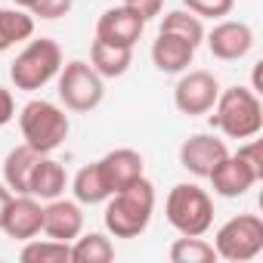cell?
I'll return each instance as SVG.
<instances>
[{"label": "cell", "instance_id": "cell-1", "mask_svg": "<svg viewBox=\"0 0 263 263\" xmlns=\"http://www.w3.org/2000/svg\"><path fill=\"white\" fill-rule=\"evenodd\" d=\"M102 204H105L102 220H105L108 235H115V238H137L152 223V214H155V186L146 177H140L137 183H130L127 189L111 192Z\"/></svg>", "mask_w": 263, "mask_h": 263}, {"label": "cell", "instance_id": "cell-2", "mask_svg": "<svg viewBox=\"0 0 263 263\" xmlns=\"http://www.w3.org/2000/svg\"><path fill=\"white\" fill-rule=\"evenodd\" d=\"M211 111V127H217L226 140H251L263 130V102L251 87L220 90Z\"/></svg>", "mask_w": 263, "mask_h": 263}, {"label": "cell", "instance_id": "cell-3", "mask_svg": "<svg viewBox=\"0 0 263 263\" xmlns=\"http://www.w3.org/2000/svg\"><path fill=\"white\" fill-rule=\"evenodd\" d=\"M19 130H22L25 146H31L41 155H50V152H56L68 140L71 121H68L65 108H59L56 102H50V99H31L19 111Z\"/></svg>", "mask_w": 263, "mask_h": 263}, {"label": "cell", "instance_id": "cell-4", "mask_svg": "<svg viewBox=\"0 0 263 263\" xmlns=\"http://www.w3.org/2000/svg\"><path fill=\"white\" fill-rule=\"evenodd\" d=\"M164 217L180 235H204L214 226V198L198 183H177L164 198Z\"/></svg>", "mask_w": 263, "mask_h": 263}, {"label": "cell", "instance_id": "cell-5", "mask_svg": "<svg viewBox=\"0 0 263 263\" xmlns=\"http://www.w3.org/2000/svg\"><path fill=\"white\" fill-rule=\"evenodd\" d=\"M62 68V50L56 41L50 37H37V41H28L25 50L13 59L10 65V81L16 84V90H44L50 81H56Z\"/></svg>", "mask_w": 263, "mask_h": 263}, {"label": "cell", "instance_id": "cell-6", "mask_svg": "<svg viewBox=\"0 0 263 263\" xmlns=\"http://www.w3.org/2000/svg\"><path fill=\"white\" fill-rule=\"evenodd\" d=\"M56 81H59V99L65 102L68 111L87 115L99 108L105 99V78H99L96 68L84 59H71L68 65H62Z\"/></svg>", "mask_w": 263, "mask_h": 263}, {"label": "cell", "instance_id": "cell-7", "mask_svg": "<svg viewBox=\"0 0 263 263\" xmlns=\"http://www.w3.org/2000/svg\"><path fill=\"white\" fill-rule=\"evenodd\" d=\"M214 251L217 260H229V263L254 260L263 251V220L257 214L229 217L214 235Z\"/></svg>", "mask_w": 263, "mask_h": 263}, {"label": "cell", "instance_id": "cell-8", "mask_svg": "<svg viewBox=\"0 0 263 263\" xmlns=\"http://www.w3.org/2000/svg\"><path fill=\"white\" fill-rule=\"evenodd\" d=\"M217 96H220V81L204 68H192V71L186 68L174 87V105L180 115H189V118L211 115Z\"/></svg>", "mask_w": 263, "mask_h": 263}, {"label": "cell", "instance_id": "cell-9", "mask_svg": "<svg viewBox=\"0 0 263 263\" xmlns=\"http://www.w3.org/2000/svg\"><path fill=\"white\" fill-rule=\"evenodd\" d=\"M208 50L220 62H238L254 50V28L238 19H220L211 31H204Z\"/></svg>", "mask_w": 263, "mask_h": 263}, {"label": "cell", "instance_id": "cell-10", "mask_svg": "<svg viewBox=\"0 0 263 263\" xmlns=\"http://www.w3.org/2000/svg\"><path fill=\"white\" fill-rule=\"evenodd\" d=\"M229 155L226 143L214 134H192L189 140H183L180 146V167L189 171L192 177L208 180V174Z\"/></svg>", "mask_w": 263, "mask_h": 263}, {"label": "cell", "instance_id": "cell-11", "mask_svg": "<svg viewBox=\"0 0 263 263\" xmlns=\"http://www.w3.org/2000/svg\"><path fill=\"white\" fill-rule=\"evenodd\" d=\"M143 31H146V19L137 16L134 10H127L124 4L121 7H108L99 16V22H96V37L99 41H108V44H118V47H130V50L137 47Z\"/></svg>", "mask_w": 263, "mask_h": 263}, {"label": "cell", "instance_id": "cell-12", "mask_svg": "<svg viewBox=\"0 0 263 263\" xmlns=\"http://www.w3.org/2000/svg\"><path fill=\"white\" fill-rule=\"evenodd\" d=\"M47 238H56V241H74L81 232H84V211L78 201L71 198H53L44 204V229H41Z\"/></svg>", "mask_w": 263, "mask_h": 263}, {"label": "cell", "instance_id": "cell-13", "mask_svg": "<svg viewBox=\"0 0 263 263\" xmlns=\"http://www.w3.org/2000/svg\"><path fill=\"white\" fill-rule=\"evenodd\" d=\"M0 229H4L10 238H16V241H28L34 235H41V229H44V204H41V198H34V195H13Z\"/></svg>", "mask_w": 263, "mask_h": 263}, {"label": "cell", "instance_id": "cell-14", "mask_svg": "<svg viewBox=\"0 0 263 263\" xmlns=\"http://www.w3.org/2000/svg\"><path fill=\"white\" fill-rule=\"evenodd\" d=\"M99 167H102V177H105L111 192L127 189L130 183L146 177V161L137 149H111L108 155L99 158Z\"/></svg>", "mask_w": 263, "mask_h": 263}, {"label": "cell", "instance_id": "cell-15", "mask_svg": "<svg viewBox=\"0 0 263 263\" xmlns=\"http://www.w3.org/2000/svg\"><path fill=\"white\" fill-rule=\"evenodd\" d=\"M208 180H211V186H214V192H217L220 198H241L248 189H254V186L260 183L232 152L208 174Z\"/></svg>", "mask_w": 263, "mask_h": 263}, {"label": "cell", "instance_id": "cell-16", "mask_svg": "<svg viewBox=\"0 0 263 263\" xmlns=\"http://www.w3.org/2000/svg\"><path fill=\"white\" fill-rule=\"evenodd\" d=\"M195 59V47L177 34H167V31H158L155 44H152V62L158 71L164 74H183Z\"/></svg>", "mask_w": 263, "mask_h": 263}, {"label": "cell", "instance_id": "cell-17", "mask_svg": "<svg viewBox=\"0 0 263 263\" xmlns=\"http://www.w3.org/2000/svg\"><path fill=\"white\" fill-rule=\"evenodd\" d=\"M65 186H68L65 167L56 158L41 155L37 164H34V171H31V180H28V195H34L41 201H53V198H59L65 192Z\"/></svg>", "mask_w": 263, "mask_h": 263}, {"label": "cell", "instance_id": "cell-18", "mask_svg": "<svg viewBox=\"0 0 263 263\" xmlns=\"http://www.w3.org/2000/svg\"><path fill=\"white\" fill-rule=\"evenodd\" d=\"M90 65L96 68L99 78H121V74L130 71V65H134V50L96 37L90 44Z\"/></svg>", "mask_w": 263, "mask_h": 263}, {"label": "cell", "instance_id": "cell-19", "mask_svg": "<svg viewBox=\"0 0 263 263\" xmlns=\"http://www.w3.org/2000/svg\"><path fill=\"white\" fill-rule=\"evenodd\" d=\"M41 152H34L31 146H16L7 152L4 158V183L13 195H28V180H31V171L37 164Z\"/></svg>", "mask_w": 263, "mask_h": 263}, {"label": "cell", "instance_id": "cell-20", "mask_svg": "<svg viewBox=\"0 0 263 263\" xmlns=\"http://www.w3.org/2000/svg\"><path fill=\"white\" fill-rule=\"evenodd\" d=\"M71 192H74V201H78V204H102V201L111 195V189H108V183H105V177H102L99 161L84 164V167L74 174Z\"/></svg>", "mask_w": 263, "mask_h": 263}, {"label": "cell", "instance_id": "cell-21", "mask_svg": "<svg viewBox=\"0 0 263 263\" xmlns=\"http://www.w3.org/2000/svg\"><path fill=\"white\" fill-rule=\"evenodd\" d=\"M34 34V16L28 10H4L0 7V53H7L10 47L31 41Z\"/></svg>", "mask_w": 263, "mask_h": 263}, {"label": "cell", "instance_id": "cell-22", "mask_svg": "<svg viewBox=\"0 0 263 263\" xmlns=\"http://www.w3.org/2000/svg\"><path fill=\"white\" fill-rule=\"evenodd\" d=\"M115 260V245L102 232H81L71 241V263H108Z\"/></svg>", "mask_w": 263, "mask_h": 263}, {"label": "cell", "instance_id": "cell-23", "mask_svg": "<svg viewBox=\"0 0 263 263\" xmlns=\"http://www.w3.org/2000/svg\"><path fill=\"white\" fill-rule=\"evenodd\" d=\"M161 31L189 41L195 50H198V44H204V22H201L195 13H189L186 7H183V10H171V13H164V16H161Z\"/></svg>", "mask_w": 263, "mask_h": 263}, {"label": "cell", "instance_id": "cell-24", "mask_svg": "<svg viewBox=\"0 0 263 263\" xmlns=\"http://www.w3.org/2000/svg\"><path fill=\"white\" fill-rule=\"evenodd\" d=\"M22 263H68L71 260V245L56 241V238H28L25 248L19 251Z\"/></svg>", "mask_w": 263, "mask_h": 263}, {"label": "cell", "instance_id": "cell-25", "mask_svg": "<svg viewBox=\"0 0 263 263\" xmlns=\"http://www.w3.org/2000/svg\"><path fill=\"white\" fill-rule=\"evenodd\" d=\"M171 260L174 263H214L217 251L211 241H204L201 235H183L171 245Z\"/></svg>", "mask_w": 263, "mask_h": 263}, {"label": "cell", "instance_id": "cell-26", "mask_svg": "<svg viewBox=\"0 0 263 263\" xmlns=\"http://www.w3.org/2000/svg\"><path fill=\"white\" fill-rule=\"evenodd\" d=\"M183 7L195 13L198 19H223L232 13L235 0H183Z\"/></svg>", "mask_w": 263, "mask_h": 263}, {"label": "cell", "instance_id": "cell-27", "mask_svg": "<svg viewBox=\"0 0 263 263\" xmlns=\"http://www.w3.org/2000/svg\"><path fill=\"white\" fill-rule=\"evenodd\" d=\"M232 155H235V158H238V161L257 177V180H263V155H260V143H257L254 137L245 140V143L238 146V152H232Z\"/></svg>", "mask_w": 263, "mask_h": 263}, {"label": "cell", "instance_id": "cell-28", "mask_svg": "<svg viewBox=\"0 0 263 263\" xmlns=\"http://www.w3.org/2000/svg\"><path fill=\"white\" fill-rule=\"evenodd\" d=\"M71 7H74V0H34V7H31L28 13H31V16H37V19L53 22V19L68 16V13H71Z\"/></svg>", "mask_w": 263, "mask_h": 263}, {"label": "cell", "instance_id": "cell-29", "mask_svg": "<svg viewBox=\"0 0 263 263\" xmlns=\"http://www.w3.org/2000/svg\"><path fill=\"white\" fill-rule=\"evenodd\" d=\"M124 7H127V10H134L137 16H143V19L149 22V19L161 16V10H164V0H124Z\"/></svg>", "mask_w": 263, "mask_h": 263}, {"label": "cell", "instance_id": "cell-30", "mask_svg": "<svg viewBox=\"0 0 263 263\" xmlns=\"http://www.w3.org/2000/svg\"><path fill=\"white\" fill-rule=\"evenodd\" d=\"M13 118H16V99L4 84H0V127H7Z\"/></svg>", "mask_w": 263, "mask_h": 263}, {"label": "cell", "instance_id": "cell-31", "mask_svg": "<svg viewBox=\"0 0 263 263\" xmlns=\"http://www.w3.org/2000/svg\"><path fill=\"white\" fill-rule=\"evenodd\" d=\"M10 201H13V192L7 189V183H0V226H4V217H7Z\"/></svg>", "mask_w": 263, "mask_h": 263}, {"label": "cell", "instance_id": "cell-32", "mask_svg": "<svg viewBox=\"0 0 263 263\" xmlns=\"http://www.w3.org/2000/svg\"><path fill=\"white\" fill-rule=\"evenodd\" d=\"M13 4H16L19 10H31V7H34V0H13Z\"/></svg>", "mask_w": 263, "mask_h": 263}]
</instances>
